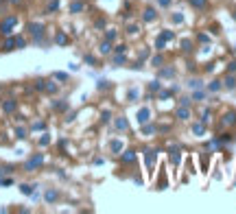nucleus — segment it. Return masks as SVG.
Instances as JSON below:
<instances>
[{"label": "nucleus", "instance_id": "4", "mask_svg": "<svg viewBox=\"0 0 236 214\" xmlns=\"http://www.w3.org/2000/svg\"><path fill=\"white\" fill-rule=\"evenodd\" d=\"M13 46H15V40H7L2 48H5V50H13Z\"/></svg>", "mask_w": 236, "mask_h": 214}, {"label": "nucleus", "instance_id": "2", "mask_svg": "<svg viewBox=\"0 0 236 214\" xmlns=\"http://www.w3.org/2000/svg\"><path fill=\"white\" fill-rule=\"evenodd\" d=\"M40 164H42V155H35L31 162H26V171H33L35 166H40Z\"/></svg>", "mask_w": 236, "mask_h": 214}, {"label": "nucleus", "instance_id": "11", "mask_svg": "<svg viewBox=\"0 0 236 214\" xmlns=\"http://www.w3.org/2000/svg\"><path fill=\"white\" fill-rule=\"evenodd\" d=\"M57 42L59 44H66V35H57Z\"/></svg>", "mask_w": 236, "mask_h": 214}, {"label": "nucleus", "instance_id": "9", "mask_svg": "<svg viewBox=\"0 0 236 214\" xmlns=\"http://www.w3.org/2000/svg\"><path fill=\"white\" fill-rule=\"evenodd\" d=\"M81 9H83L81 2H74V5H72V11H81Z\"/></svg>", "mask_w": 236, "mask_h": 214}, {"label": "nucleus", "instance_id": "7", "mask_svg": "<svg viewBox=\"0 0 236 214\" xmlns=\"http://www.w3.org/2000/svg\"><path fill=\"white\" fill-rule=\"evenodd\" d=\"M20 190H22L24 194H31V192H33V186H26V184H24V186H20Z\"/></svg>", "mask_w": 236, "mask_h": 214}, {"label": "nucleus", "instance_id": "5", "mask_svg": "<svg viewBox=\"0 0 236 214\" xmlns=\"http://www.w3.org/2000/svg\"><path fill=\"white\" fill-rule=\"evenodd\" d=\"M2 107H5V111H13L15 109V101H9V103H5Z\"/></svg>", "mask_w": 236, "mask_h": 214}, {"label": "nucleus", "instance_id": "6", "mask_svg": "<svg viewBox=\"0 0 236 214\" xmlns=\"http://www.w3.org/2000/svg\"><path fill=\"white\" fill-rule=\"evenodd\" d=\"M29 29H31V33H35V35H37V33H42V26H40V24H31Z\"/></svg>", "mask_w": 236, "mask_h": 214}, {"label": "nucleus", "instance_id": "8", "mask_svg": "<svg viewBox=\"0 0 236 214\" xmlns=\"http://www.w3.org/2000/svg\"><path fill=\"white\" fill-rule=\"evenodd\" d=\"M177 116H179V118H188V109H179Z\"/></svg>", "mask_w": 236, "mask_h": 214}, {"label": "nucleus", "instance_id": "10", "mask_svg": "<svg viewBox=\"0 0 236 214\" xmlns=\"http://www.w3.org/2000/svg\"><path fill=\"white\" fill-rule=\"evenodd\" d=\"M24 44H26V42L22 40V37H18V40H15V46H20V48H24Z\"/></svg>", "mask_w": 236, "mask_h": 214}, {"label": "nucleus", "instance_id": "1", "mask_svg": "<svg viewBox=\"0 0 236 214\" xmlns=\"http://www.w3.org/2000/svg\"><path fill=\"white\" fill-rule=\"evenodd\" d=\"M13 24H15V18H7L0 29H2V33H11V26H13Z\"/></svg>", "mask_w": 236, "mask_h": 214}, {"label": "nucleus", "instance_id": "3", "mask_svg": "<svg viewBox=\"0 0 236 214\" xmlns=\"http://www.w3.org/2000/svg\"><path fill=\"white\" fill-rule=\"evenodd\" d=\"M55 199H57V192H55V190H48V192H46V201H48V203H53Z\"/></svg>", "mask_w": 236, "mask_h": 214}, {"label": "nucleus", "instance_id": "12", "mask_svg": "<svg viewBox=\"0 0 236 214\" xmlns=\"http://www.w3.org/2000/svg\"><path fill=\"white\" fill-rule=\"evenodd\" d=\"M190 2H195L197 7H201V5H203V0H190Z\"/></svg>", "mask_w": 236, "mask_h": 214}, {"label": "nucleus", "instance_id": "13", "mask_svg": "<svg viewBox=\"0 0 236 214\" xmlns=\"http://www.w3.org/2000/svg\"><path fill=\"white\" fill-rule=\"evenodd\" d=\"M11 2H20V0H11Z\"/></svg>", "mask_w": 236, "mask_h": 214}]
</instances>
